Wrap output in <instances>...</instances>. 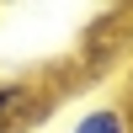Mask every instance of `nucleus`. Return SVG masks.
Instances as JSON below:
<instances>
[{"label": "nucleus", "mask_w": 133, "mask_h": 133, "mask_svg": "<svg viewBox=\"0 0 133 133\" xmlns=\"http://www.w3.org/2000/svg\"><path fill=\"white\" fill-rule=\"evenodd\" d=\"M123 112H128V128H133V75H128V91H123Z\"/></svg>", "instance_id": "7ed1b4c3"}, {"label": "nucleus", "mask_w": 133, "mask_h": 133, "mask_svg": "<svg viewBox=\"0 0 133 133\" xmlns=\"http://www.w3.org/2000/svg\"><path fill=\"white\" fill-rule=\"evenodd\" d=\"M59 107V91L32 75H11L0 80V133H37Z\"/></svg>", "instance_id": "f257e3e1"}, {"label": "nucleus", "mask_w": 133, "mask_h": 133, "mask_svg": "<svg viewBox=\"0 0 133 133\" xmlns=\"http://www.w3.org/2000/svg\"><path fill=\"white\" fill-rule=\"evenodd\" d=\"M64 133H133V128H128L123 101H96V107H80L64 123Z\"/></svg>", "instance_id": "f03ea898"}]
</instances>
